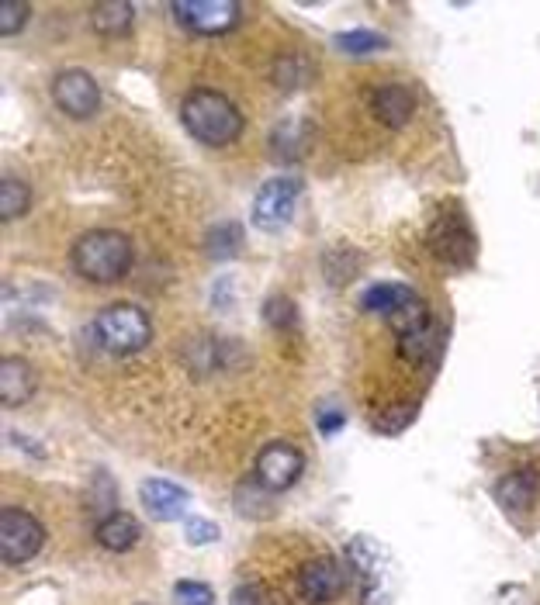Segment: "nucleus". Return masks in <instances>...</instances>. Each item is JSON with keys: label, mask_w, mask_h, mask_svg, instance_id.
Returning a JSON list of instances; mask_svg holds the SVG:
<instances>
[{"label": "nucleus", "mask_w": 540, "mask_h": 605, "mask_svg": "<svg viewBox=\"0 0 540 605\" xmlns=\"http://www.w3.org/2000/svg\"><path fill=\"white\" fill-rule=\"evenodd\" d=\"M180 121L205 146H229L243 135V115L219 90H191L180 104Z\"/></svg>", "instance_id": "1"}, {"label": "nucleus", "mask_w": 540, "mask_h": 605, "mask_svg": "<svg viewBox=\"0 0 540 605\" xmlns=\"http://www.w3.org/2000/svg\"><path fill=\"white\" fill-rule=\"evenodd\" d=\"M73 270L90 284H115L132 267V242L115 229H94L73 242Z\"/></svg>", "instance_id": "2"}, {"label": "nucleus", "mask_w": 540, "mask_h": 605, "mask_svg": "<svg viewBox=\"0 0 540 605\" xmlns=\"http://www.w3.org/2000/svg\"><path fill=\"white\" fill-rule=\"evenodd\" d=\"M388 325H392L395 343H399V357L409 367H430L437 360V325H433L430 308H426V301L419 294L402 301L388 315Z\"/></svg>", "instance_id": "3"}, {"label": "nucleus", "mask_w": 540, "mask_h": 605, "mask_svg": "<svg viewBox=\"0 0 540 605\" xmlns=\"http://www.w3.org/2000/svg\"><path fill=\"white\" fill-rule=\"evenodd\" d=\"M90 332H94L97 346L104 353H111V357H132V353H139L149 343L153 322H149V315L139 305L122 301V305L104 308L94 319V325H90Z\"/></svg>", "instance_id": "4"}, {"label": "nucleus", "mask_w": 540, "mask_h": 605, "mask_svg": "<svg viewBox=\"0 0 540 605\" xmlns=\"http://www.w3.org/2000/svg\"><path fill=\"white\" fill-rule=\"evenodd\" d=\"M426 242H430L433 256L447 267L468 270L475 263V232H471L464 208H457V204L437 208L430 229H426Z\"/></svg>", "instance_id": "5"}, {"label": "nucleus", "mask_w": 540, "mask_h": 605, "mask_svg": "<svg viewBox=\"0 0 540 605\" xmlns=\"http://www.w3.org/2000/svg\"><path fill=\"white\" fill-rule=\"evenodd\" d=\"M295 585H298V599L305 605H333L347 592V571L329 554H315L298 567Z\"/></svg>", "instance_id": "6"}, {"label": "nucleus", "mask_w": 540, "mask_h": 605, "mask_svg": "<svg viewBox=\"0 0 540 605\" xmlns=\"http://www.w3.org/2000/svg\"><path fill=\"white\" fill-rule=\"evenodd\" d=\"M170 14L194 35H225L239 25L243 7L236 0H177Z\"/></svg>", "instance_id": "7"}, {"label": "nucleus", "mask_w": 540, "mask_h": 605, "mask_svg": "<svg viewBox=\"0 0 540 605\" xmlns=\"http://www.w3.org/2000/svg\"><path fill=\"white\" fill-rule=\"evenodd\" d=\"M45 543V529L35 516L21 509L0 512V557L4 564H25L32 561Z\"/></svg>", "instance_id": "8"}, {"label": "nucleus", "mask_w": 540, "mask_h": 605, "mask_svg": "<svg viewBox=\"0 0 540 605\" xmlns=\"http://www.w3.org/2000/svg\"><path fill=\"white\" fill-rule=\"evenodd\" d=\"M302 471H305V457L302 450L291 443H270L257 457V484L264 491H274V495L295 488Z\"/></svg>", "instance_id": "9"}, {"label": "nucleus", "mask_w": 540, "mask_h": 605, "mask_svg": "<svg viewBox=\"0 0 540 605\" xmlns=\"http://www.w3.org/2000/svg\"><path fill=\"white\" fill-rule=\"evenodd\" d=\"M52 101L63 115L90 118L101 108V87L87 70H63L52 80Z\"/></svg>", "instance_id": "10"}, {"label": "nucleus", "mask_w": 540, "mask_h": 605, "mask_svg": "<svg viewBox=\"0 0 540 605\" xmlns=\"http://www.w3.org/2000/svg\"><path fill=\"white\" fill-rule=\"evenodd\" d=\"M295 201H298V184L288 177H274L260 187L257 201H253V222L257 229L264 232H277L288 225L291 211H295Z\"/></svg>", "instance_id": "11"}, {"label": "nucleus", "mask_w": 540, "mask_h": 605, "mask_svg": "<svg viewBox=\"0 0 540 605\" xmlns=\"http://www.w3.org/2000/svg\"><path fill=\"white\" fill-rule=\"evenodd\" d=\"M495 505L506 512L509 519L530 516V509L540 498V471L537 467H520V471H509L495 481Z\"/></svg>", "instance_id": "12"}, {"label": "nucleus", "mask_w": 540, "mask_h": 605, "mask_svg": "<svg viewBox=\"0 0 540 605\" xmlns=\"http://www.w3.org/2000/svg\"><path fill=\"white\" fill-rule=\"evenodd\" d=\"M371 111L381 125L392 128V132H399V128L409 125L412 115H416V94H412L405 83H385V87L374 90Z\"/></svg>", "instance_id": "13"}, {"label": "nucleus", "mask_w": 540, "mask_h": 605, "mask_svg": "<svg viewBox=\"0 0 540 605\" xmlns=\"http://www.w3.org/2000/svg\"><path fill=\"white\" fill-rule=\"evenodd\" d=\"M139 498H142V505H146L149 516H156V519H177L187 505V491L177 488V484L167 478L142 481Z\"/></svg>", "instance_id": "14"}, {"label": "nucleus", "mask_w": 540, "mask_h": 605, "mask_svg": "<svg viewBox=\"0 0 540 605\" xmlns=\"http://www.w3.org/2000/svg\"><path fill=\"white\" fill-rule=\"evenodd\" d=\"M35 370L28 367V360L21 357H4L0 360V398L7 408L25 405L35 395Z\"/></svg>", "instance_id": "15"}, {"label": "nucleus", "mask_w": 540, "mask_h": 605, "mask_svg": "<svg viewBox=\"0 0 540 605\" xmlns=\"http://www.w3.org/2000/svg\"><path fill=\"white\" fill-rule=\"evenodd\" d=\"M139 533L142 529L129 512H115V516H108V519L97 523V543H101L104 550H111V554H125V550H132L135 543H139Z\"/></svg>", "instance_id": "16"}, {"label": "nucleus", "mask_w": 540, "mask_h": 605, "mask_svg": "<svg viewBox=\"0 0 540 605\" xmlns=\"http://www.w3.org/2000/svg\"><path fill=\"white\" fill-rule=\"evenodd\" d=\"M135 7L129 0H104V4L90 7V21H94V32L101 35H125L132 28Z\"/></svg>", "instance_id": "17"}, {"label": "nucleus", "mask_w": 540, "mask_h": 605, "mask_svg": "<svg viewBox=\"0 0 540 605\" xmlns=\"http://www.w3.org/2000/svg\"><path fill=\"white\" fill-rule=\"evenodd\" d=\"M412 287H405V284H392V281H385V284H374V287H367L364 294H360V308L364 312H378V315H392L395 308L402 305V301H409L412 298Z\"/></svg>", "instance_id": "18"}, {"label": "nucleus", "mask_w": 540, "mask_h": 605, "mask_svg": "<svg viewBox=\"0 0 540 605\" xmlns=\"http://www.w3.org/2000/svg\"><path fill=\"white\" fill-rule=\"evenodd\" d=\"M333 45L343 52V56H374V52L388 49L392 42H388L385 35H378V32H367V28H354V32H340V35H336Z\"/></svg>", "instance_id": "19"}, {"label": "nucleus", "mask_w": 540, "mask_h": 605, "mask_svg": "<svg viewBox=\"0 0 540 605\" xmlns=\"http://www.w3.org/2000/svg\"><path fill=\"white\" fill-rule=\"evenodd\" d=\"M28 208H32V191H28L25 180L4 177V184H0V222H14Z\"/></svg>", "instance_id": "20"}, {"label": "nucleus", "mask_w": 540, "mask_h": 605, "mask_svg": "<svg viewBox=\"0 0 540 605\" xmlns=\"http://www.w3.org/2000/svg\"><path fill=\"white\" fill-rule=\"evenodd\" d=\"M416 412H419L416 402H395V405L381 408V412L374 415L371 426L378 429V433H385V436H399V433H405V429L412 426V422H416Z\"/></svg>", "instance_id": "21"}, {"label": "nucleus", "mask_w": 540, "mask_h": 605, "mask_svg": "<svg viewBox=\"0 0 540 605\" xmlns=\"http://www.w3.org/2000/svg\"><path fill=\"white\" fill-rule=\"evenodd\" d=\"M239 242H243V225L222 222L208 232V253H212L215 260H229V256L239 253Z\"/></svg>", "instance_id": "22"}, {"label": "nucleus", "mask_w": 540, "mask_h": 605, "mask_svg": "<svg viewBox=\"0 0 540 605\" xmlns=\"http://www.w3.org/2000/svg\"><path fill=\"white\" fill-rule=\"evenodd\" d=\"M264 319H267L270 329H277V332L295 329V322H298L295 301L284 298V294H274V298H267V301H264Z\"/></svg>", "instance_id": "23"}, {"label": "nucleus", "mask_w": 540, "mask_h": 605, "mask_svg": "<svg viewBox=\"0 0 540 605\" xmlns=\"http://www.w3.org/2000/svg\"><path fill=\"white\" fill-rule=\"evenodd\" d=\"M274 80H277V87H284V90L302 87V83L309 80V63H305L298 52L295 56H281L274 66Z\"/></svg>", "instance_id": "24"}, {"label": "nucleus", "mask_w": 540, "mask_h": 605, "mask_svg": "<svg viewBox=\"0 0 540 605\" xmlns=\"http://www.w3.org/2000/svg\"><path fill=\"white\" fill-rule=\"evenodd\" d=\"M28 11H32V7H28L25 0H0V35L7 39V35L21 32L28 21Z\"/></svg>", "instance_id": "25"}, {"label": "nucleus", "mask_w": 540, "mask_h": 605, "mask_svg": "<svg viewBox=\"0 0 540 605\" xmlns=\"http://www.w3.org/2000/svg\"><path fill=\"white\" fill-rule=\"evenodd\" d=\"M174 599L177 605H215L212 588L201 585V581H180L174 588Z\"/></svg>", "instance_id": "26"}, {"label": "nucleus", "mask_w": 540, "mask_h": 605, "mask_svg": "<svg viewBox=\"0 0 540 605\" xmlns=\"http://www.w3.org/2000/svg\"><path fill=\"white\" fill-rule=\"evenodd\" d=\"M184 533H187V543H191V547H205V543L219 540V526L208 523V519H201V516L187 519V523H184Z\"/></svg>", "instance_id": "27"}, {"label": "nucleus", "mask_w": 540, "mask_h": 605, "mask_svg": "<svg viewBox=\"0 0 540 605\" xmlns=\"http://www.w3.org/2000/svg\"><path fill=\"white\" fill-rule=\"evenodd\" d=\"M229 605H267L264 592H260V585H253V581H243V585L232 592Z\"/></svg>", "instance_id": "28"}, {"label": "nucleus", "mask_w": 540, "mask_h": 605, "mask_svg": "<svg viewBox=\"0 0 540 605\" xmlns=\"http://www.w3.org/2000/svg\"><path fill=\"white\" fill-rule=\"evenodd\" d=\"M343 426V412H322L319 415V429H322V433H336V429H340Z\"/></svg>", "instance_id": "29"}, {"label": "nucleus", "mask_w": 540, "mask_h": 605, "mask_svg": "<svg viewBox=\"0 0 540 605\" xmlns=\"http://www.w3.org/2000/svg\"><path fill=\"white\" fill-rule=\"evenodd\" d=\"M142 605H146V602H142Z\"/></svg>", "instance_id": "30"}]
</instances>
